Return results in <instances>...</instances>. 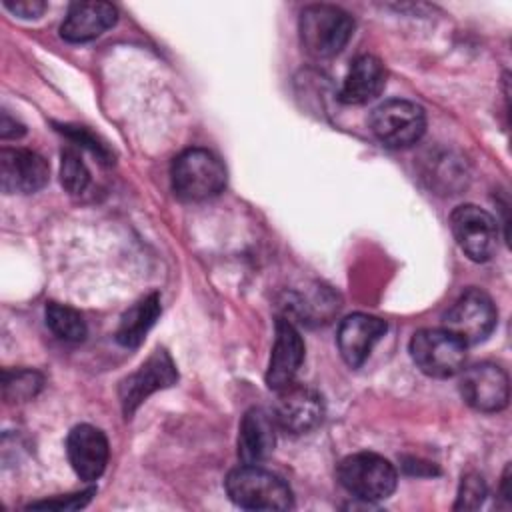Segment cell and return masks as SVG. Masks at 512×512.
Instances as JSON below:
<instances>
[{
	"mask_svg": "<svg viewBox=\"0 0 512 512\" xmlns=\"http://www.w3.org/2000/svg\"><path fill=\"white\" fill-rule=\"evenodd\" d=\"M172 190L188 202H202L218 196L226 186V168L216 154L206 148L180 152L170 168Z\"/></svg>",
	"mask_w": 512,
	"mask_h": 512,
	"instance_id": "6da1fadb",
	"label": "cell"
},
{
	"mask_svg": "<svg viewBox=\"0 0 512 512\" xmlns=\"http://www.w3.org/2000/svg\"><path fill=\"white\" fill-rule=\"evenodd\" d=\"M226 492L236 506L248 510H290L294 506L290 486L258 464H244L230 470Z\"/></svg>",
	"mask_w": 512,
	"mask_h": 512,
	"instance_id": "7a4b0ae2",
	"label": "cell"
},
{
	"mask_svg": "<svg viewBox=\"0 0 512 512\" xmlns=\"http://www.w3.org/2000/svg\"><path fill=\"white\" fill-rule=\"evenodd\" d=\"M300 40L308 54L330 58L338 54L354 34L352 16L332 4H312L300 14Z\"/></svg>",
	"mask_w": 512,
	"mask_h": 512,
	"instance_id": "3957f363",
	"label": "cell"
},
{
	"mask_svg": "<svg viewBox=\"0 0 512 512\" xmlns=\"http://www.w3.org/2000/svg\"><path fill=\"white\" fill-rule=\"evenodd\" d=\"M338 480L352 496L378 502L396 490L398 474L390 460L374 452H356L338 464Z\"/></svg>",
	"mask_w": 512,
	"mask_h": 512,
	"instance_id": "277c9868",
	"label": "cell"
},
{
	"mask_svg": "<svg viewBox=\"0 0 512 512\" xmlns=\"http://www.w3.org/2000/svg\"><path fill=\"white\" fill-rule=\"evenodd\" d=\"M410 356L426 376L450 378L464 368L466 344L446 328H424L412 336Z\"/></svg>",
	"mask_w": 512,
	"mask_h": 512,
	"instance_id": "5b68a950",
	"label": "cell"
},
{
	"mask_svg": "<svg viewBox=\"0 0 512 512\" xmlns=\"http://www.w3.org/2000/svg\"><path fill=\"white\" fill-rule=\"evenodd\" d=\"M370 128L384 146L408 148L422 138L426 114L416 102L392 98L372 110Z\"/></svg>",
	"mask_w": 512,
	"mask_h": 512,
	"instance_id": "8992f818",
	"label": "cell"
},
{
	"mask_svg": "<svg viewBox=\"0 0 512 512\" xmlns=\"http://www.w3.org/2000/svg\"><path fill=\"white\" fill-rule=\"evenodd\" d=\"M496 306L480 288L462 292L442 316V328L460 338L466 346L484 342L496 326Z\"/></svg>",
	"mask_w": 512,
	"mask_h": 512,
	"instance_id": "52a82bcc",
	"label": "cell"
},
{
	"mask_svg": "<svg viewBox=\"0 0 512 512\" xmlns=\"http://www.w3.org/2000/svg\"><path fill=\"white\" fill-rule=\"evenodd\" d=\"M450 228L460 250L474 262H486L498 248V222L474 204L458 206L450 216Z\"/></svg>",
	"mask_w": 512,
	"mask_h": 512,
	"instance_id": "ba28073f",
	"label": "cell"
},
{
	"mask_svg": "<svg viewBox=\"0 0 512 512\" xmlns=\"http://www.w3.org/2000/svg\"><path fill=\"white\" fill-rule=\"evenodd\" d=\"M460 394L462 400L478 412H500L510 398L508 374L492 362H478L466 370H460Z\"/></svg>",
	"mask_w": 512,
	"mask_h": 512,
	"instance_id": "9c48e42d",
	"label": "cell"
},
{
	"mask_svg": "<svg viewBox=\"0 0 512 512\" xmlns=\"http://www.w3.org/2000/svg\"><path fill=\"white\" fill-rule=\"evenodd\" d=\"M276 392L278 398L272 416L278 428L290 434H306L322 422L324 402L314 388L290 382Z\"/></svg>",
	"mask_w": 512,
	"mask_h": 512,
	"instance_id": "30bf717a",
	"label": "cell"
},
{
	"mask_svg": "<svg viewBox=\"0 0 512 512\" xmlns=\"http://www.w3.org/2000/svg\"><path fill=\"white\" fill-rule=\"evenodd\" d=\"M178 380L176 366L166 350H154L148 360L120 384V402L130 416L150 394L168 388Z\"/></svg>",
	"mask_w": 512,
	"mask_h": 512,
	"instance_id": "8fae6325",
	"label": "cell"
},
{
	"mask_svg": "<svg viewBox=\"0 0 512 512\" xmlns=\"http://www.w3.org/2000/svg\"><path fill=\"white\" fill-rule=\"evenodd\" d=\"M50 176L48 162L24 148L0 150V186L6 194H32L44 188Z\"/></svg>",
	"mask_w": 512,
	"mask_h": 512,
	"instance_id": "7c38bea8",
	"label": "cell"
},
{
	"mask_svg": "<svg viewBox=\"0 0 512 512\" xmlns=\"http://www.w3.org/2000/svg\"><path fill=\"white\" fill-rule=\"evenodd\" d=\"M66 452L72 470L86 482L100 478L108 464V440L100 428L90 424H78L70 430Z\"/></svg>",
	"mask_w": 512,
	"mask_h": 512,
	"instance_id": "4fadbf2b",
	"label": "cell"
},
{
	"mask_svg": "<svg viewBox=\"0 0 512 512\" xmlns=\"http://www.w3.org/2000/svg\"><path fill=\"white\" fill-rule=\"evenodd\" d=\"M304 360V342L292 322L276 320V338L266 370V384L270 390H280L294 382Z\"/></svg>",
	"mask_w": 512,
	"mask_h": 512,
	"instance_id": "5bb4252c",
	"label": "cell"
},
{
	"mask_svg": "<svg viewBox=\"0 0 512 512\" xmlns=\"http://www.w3.org/2000/svg\"><path fill=\"white\" fill-rule=\"evenodd\" d=\"M386 334V322L370 314H352L340 322L338 350L350 368H358L366 362L376 342Z\"/></svg>",
	"mask_w": 512,
	"mask_h": 512,
	"instance_id": "9a60e30c",
	"label": "cell"
},
{
	"mask_svg": "<svg viewBox=\"0 0 512 512\" xmlns=\"http://www.w3.org/2000/svg\"><path fill=\"white\" fill-rule=\"evenodd\" d=\"M118 20V10L108 2H76L70 6L60 34L68 42H90Z\"/></svg>",
	"mask_w": 512,
	"mask_h": 512,
	"instance_id": "2e32d148",
	"label": "cell"
},
{
	"mask_svg": "<svg viewBox=\"0 0 512 512\" xmlns=\"http://www.w3.org/2000/svg\"><path fill=\"white\" fill-rule=\"evenodd\" d=\"M276 444L274 416L262 408H250L238 428V456L244 464L264 462Z\"/></svg>",
	"mask_w": 512,
	"mask_h": 512,
	"instance_id": "e0dca14e",
	"label": "cell"
},
{
	"mask_svg": "<svg viewBox=\"0 0 512 512\" xmlns=\"http://www.w3.org/2000/svg\"><path fill=\"white\" fill-rule=\"evenodd\" d=\"M384 84V64L372 54H362L348 68V74L340 88V100L344 104H366L382 92Z\"/></svg>",
	"mask_w": 512,
	"mask_h": 512,
	"instance_id": "ac0fdd59",
	"label": "cell"
},
{
	"mask_svg": "<svg viewBox=\"0 0 512 512\" xmlns=\"http://www.w3.org/2000/svg\"><path fill=\"white\" fill-rule=\"evenodd\" d=\"M160 296L148 294L134 302L120 318L116 328V340L118 344L126 348H136L146 338L148 330L154 326V322L160 316Z\"/></svg>",
	"mask_w": 512,
	"mask_h": 512,
	"instance_id": "d6986e66",
	"label": "cell"
},
{
	"mask_svg": "<svg viewBox=\"0 0 512 512\" xmlns=\"http://www.w3.org/2000/svg\"><path fill=\"white\" fill-rule=\"evenodd\" d=\"M46 326L62 340L80 342L86 336V322L82 314L66 304H46Z\"/></svg>",
	"mask_w": 512,
	"mask_h": 512,
	"instance_id": "ffe728a7",
	"label": "cell"
},
{
	"mask_svg": "<svg viewBox=\"0 0 512 512\" xmlns=\"http://www.w3.org/2000/svg\"><path fill=\"white\" fill-rule=\"evenodd\" d=\"M60 182L70 194H80L90 182V172L76 150L66 148L60 156Z\"/></svg>",
	"mask_w": 512,
	"mask_h": 512,
	"instance_id": "44dd1931",
	"label": "cell"
},
{
	"mask_svg": "<svg viewBox=\"0 0 512 512\" xmlns=\"http://www.w3.org/2000/svg\"><path fill=\"white\" fill-rule=\"evenodd\" d=\"M42 386V378L30 370L4 372V396L8 400H28L34 398Z\"/></svg>",
	"mask_w": 512,
	"mask_h": 512,
	"instance_id": "7402d4cb",
	"label": "cell"
},
{
	"mask_svg": "<svg viewBox=\"0 0 512 512\" xmlns=\"http://www.w3.org/2000/svg\"><path fill=\"white\" fill-rule=\"evenodd\" d=\"M486 496V484L480 476L470 474L462 478V486L458 492L456 508H478Z\"/></svg>",
	"mask_w": 512,
	"mask_h": 512,
	"instance_id": "603a6c76",
	"label": "cell"
},
{
	"mask_svg": "<svg viewBox=\"0 0 512 512\" xmlns=\"http://www.w3.org/2000/svg\"><path fill=\"white\" fill-rule=\"evenodd\" d=\"M4 6L20 18H38L46 10V4L40 0H4Z\"/></svg>",
	"mask_w": 512,
	"mask_h": 512,
	"instance_id": "cb8c5ba5",
	"label": "cell"
},
{
	"mask_svg": "<svg viewBox=\"0 0 512 512\" xmlns=\"http://www.w3.org/2000/svg\"><path fill=\"white\" fill-rule=\"evenodd\" d=\"M66 134L70 136V138H74V140H78L80 144H84V146H88L98 158H102V160H110V152L106 150V146L104 144H100L90 132H86L84 128H66Z\"/></svg>",
	"mask_w": 512,
	"mask_h": 512,
	"instance_id": "d4e9b609",
	"label": "cell"
},
{
	"mask_svg": "<svg viewBox=\"0 0 512 512\" xmlns=\"http://www.w3.org/2000/svg\"><path fill=\"white\" fill-rule=\"evenodd\" d=\"M94 494V490H88V492H82V494H76V496H68L64 500H54V502H38V504H32V508H80L84 506L90 496Z\"/></svg>",
	"mask_w": 512,
	"mask_h": 512,
	"instance_id": "484cf974",
	"label": "cell"
},
{
	"mask_svg": "<svg viewBox=\"0 0 512 512\" xmlns=\"http://www.w3.org/2000/svg\"><path fill=\"white\" fill-rule=\"evenodd\" d=\"M0 134H2V138H18L24 134V126L10 120V116L4 112L2 120H0Z\"/></svg>",
	"mask_w": 512,
	"mask_h": 512,
	"instance_id": "4316f807",
	"label": "cell"
}]
</instances>
